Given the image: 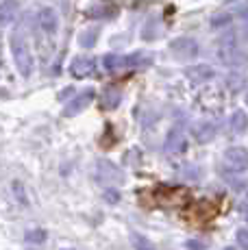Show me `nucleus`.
<instances>
[{
  "label": "nucleus",
  "instance_id": "obj_1",
  "mask_svg": "<svg viewBox=\"0 0 248 250\" xmlns=\"http://www.w3.org/2000/svg\"><path fill=\"white\" fill-rule=\"evenodd\" d=\"M152 61V57L144 52H135V55H107L103 59L104 70L118 72V70H131V68H144Z\"/></svg>",
  "mask_w": 248,
  "mask_h": 250
},
{
  "label": "nucleus",
  "instance_id": "obj_2",
  "mask_svg": "<svg viewBox=\"0 0 248 250\" xmlns=\"http://www.w3.org/2000/svg\"><path fill=\"white\" fill-rule=\"evenodd\" d=\"M9 46H11V55L16 59V65L20 70L22 76H31L33 72V55H31V48H28L26 40L20 35H11L9 40Z\"/></svg>",
  "mask_w": 248,
  "mask_h": 250
},
{
  "label": "nucleus",
  "instance_id": "obj_3",
  "mask_svg": "<svg viewBox=\"0 0 248 250\" xmlns=\"http://www.w3.org/2000/svg\"><path fill=\"white\" fill-rule=\"evenodd\" d=\"M222 161L228 172L242 174V172L248 170V150L244 146H228L227 150H224Z\"/></svg>",
  "mask_w": 248,
  "mask_h": 250
},
{
  "label": "nucleus",
  "instance_id": "obj_4",
  "mask_svg": "<svg viewBox=\"0 0 248 250\" xmlns=\"http://www.w3.org/2000/svg\"><path fill=\"white\" fill-rule=\"evenodd\" d=\"M170 52L179 61H192L198 57L200 48H198V42L192 40V37H179V40H174L170 44Z\"/></svg>",
  "mask_w": 248,
  "mask_h": 250
},
{
  "label": "nucleus",
  "instance_id": "obj_5",
  "mask_svg": "<svg viewBox=\"0 0 248 250\" xmlns=\"http://www.w3.org/2000/svg\"><path fill=\"white\" fill-rule=\"evenodd\" d=\"M96 179L103 183V185H116V183H122L124 181V174L120 172V167L116 163L103 159L96 163Z\"/></svg>",
  "mask_w": 248,
  "mask_h": 250
},
{
  "label": "nucleus",
  "instance_id": "obj_6",
  "mask_svg": "<svg viewBox=\"0 0 248 250\" xmlns=\"http://www.w3.org/2000/svg\"><path fill=\"white\" fill-rule=\"evenodd\" d=\"M164 148H165V152H170V155H183V152L187 150V139H185V133L181 131L179 126H174L172 131H168L165 142H164Z\"/></svg>",
  "mask_w": 248,
  "mask_h": 250
},
{
  "label": "nucleus",
  "instance_id": "obj_7",
  "mask_svg": "<svg viewBox=\"0 0 248 250\" xmlns=\"http://www.w3.org/2000/svg\"><path fill=\"white\" fill-rule=\"evenodd\" d=\"M192 135L200 144H209L218 135V124L211 122V120H198V122L192 126Z\"/></svg>",
  "mask_w": 248,
  "mask_h": 250
},
{
  "label": "nucleus",
  "instance_id": "obj_8",
  "mask_svg": "<svg viewBox=\"0 0 248 250\" xmlns=\"http://www.w3.org/2000/svg\"><path fill=\"white\" fill-rule=\"evenodd\" d=\"M94 89H83L81 94H76L72 100H70L68 104H65V109H63V115L65 118H72V115H76V113H81L85 107H87L89 103L94 100Z\"/></svg>",
  "mask_w": 248,
  "mask_h": 250
},
{
  "label": "nucleus",
  "instance_id": "obj_9",
  "mask_svg": "<svg viewBox=\"0 0 248 250\" xmlns=\"http://www.w3.org/2000/svg\"><path fill=\"white\" fill-rule=\"evenodd\" d=\"M37 22H40V28L44 33H57V28H59V18H57V11L52 7H44L40 11V16H37Z\"/></svg>",
  "mask_w": 248,
  "mask_h": 250
},
{
  "label": "nucleus",
  "instance_id": "obj_10",
  "mask_svg": "<svg viewBox=\"0 0 248 250\" xmlns=\"http://www.w3.org/2000/svg\"><path fill=\"white\" fill-rule=\"evenodd\" d=\"M185 74H187V79L192 81V83H207V81H211L213 76H216V70L211 68V65H192V68L185 70Z\"/></svg>",
  "mask_w": 248,
  "mask_h": 250
},
{
  "label": "nucleus",
  "instance_id": "obj_11",
  "mask_svg": "<svg viewBox=\"0 0 248 250\" xmlns=\"http://www.w3.org/2000/svg\"><path fill=\"white\" fill-rule=\"evenodd\" d=\"M96 68V63H94V59H89V57H76L72 61V65H70V72H72L74 79H85V76H89Z\"/></svg>",
  "mask_w": 248,
  "mask_h": 250
},
{
  "label": "nucleus",
  "instance_id": "obj_12",
  "mask_svg": "<svg viewBox=\"0 0 248 250\" xmlns=\"http://www.w3.org/2000/svg\"><path fill=\"white\" fill-rule=\"evenodd\" d=\"M18 11H20L18 0H2L0 2V24H11L16 20Z\"/></svg>",
  "mask_w": 248,
  "mask_h": 250
},
{
  "label": "nucleus",
  "instance_id": "obj_13",
  "mask_svg": "<svg viewBox=\"0 0 248 250\" xmlns=\"http://www.w3.org/2000/svg\"><path fill=\"white\" fill-rule=\"evenodd\" d=\"M228 126H231V133H235V135H242V133L248 131V115L244 111H235L231 115V122H228Z\"/></svg>",
  "mask_w": 248,
  "mask_h": 250
},
{
  "label": "nucleus",
  "instance_id": "obj_14",
  "mask_svg": "<svg viewBox=\"0 0 248 250\" xmlns=\"http://www.w3.org/2000/svg\"><path fill=\"white\" fill-rule=\"evenodd\" d=\"M120 98H122L120 91L109 87L103 96H100V107H103V109H116L118 104H120Z\"/></svg>",
  "mask_w": 248,
  "mask_h": 250
},
{
  "label": "nucleus",
  "instance_id": "obj_15",
  "mask_svg": "<svg viewBox=\"0 0 248 250\" xmlns=\"http://www.w3.org/2000/svg\"><path fill=\"white\" fill-rule=\"evenodd\" d=\"M96 40H98V28H87V31H83L79 35V44L83 48H92L96 44Z\"/></svg>",
  "mask_w": 248,
  "mask_h": 250
},
{
  "label": "nucleus",
  "instance_id": "obj_16",
  "mask_svg": "<svg viewBox=\"0 0 248 250\" xmlns=\"http://www.w3.org/2000/svg\"><path fill=\"white\" fill-rule=\"evenodd\" d=\"M131 244H133V248L135 250H155V246H152L148 239H146L144 235H140V233L131 235Z\"/></svg>",
  "mask_w": 248,
  "mask_h": 250
},
{
  "label": "nucleus",
  "instance_id": "obj_17",
  "mask_svg": "<svg viewBox=\"0 0 248 250\" xmlns=\"http://www.w3.org/2000/svg\"><path fill=\"white\" fill-rule=\"evenodd\" d=\"M237 246L248 250V229H240V230H237Z\"/></svg>",
  "mask_w": 248,
  "mask_h": 250
},
{
  "label": "nucleus",
  "instance_id": "obj_18",
  "mask_svg": "<svg viewBox=\"0 0 248 250\" xmlns=\"http://www.w3.org/2000/svg\"><path fill=\"white\" fill-rule=\"evenodd\" d=\"M28 239H31V242H44V237H46V233L44 230H33V233H28L26 235Z\"/></svg>",
  "mask_w": 248,
  "mask_h": 250
},
{
  "label": "nucleus",
  "instance_id": "obj_19",
  "mask_svg": "<svg viewBox=\"0 0 248 250\" xmlns=\"http://www.w3.org/2000/svg\"><path fill=\"white\" fill-rule=\"evenodd\" d=\"M107 200H118V191H107Z\"/></svg>",
  "mask_w": 248,
  "mask_h": 250
},
{
  "label": "nucleus",
  "instance_id": "obj_20",
  "mask_svg": "<svg viewBox=\"0 0 248 250\" xmlns=\"http://www.w3.org/2000/svg\"><path fill=\"white\" fill-rule=\"evenodd\" d=\"M246 104H248V94H246Z\"/></svg>",
  "mask_w": 248,
  "mask_h": 250
}]
</instances>
